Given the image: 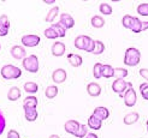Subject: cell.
Masks as SVG:
<instances>
[{
    "mask_svg": "<svg viewBox=\"0 0 148 138\" xmlns=\"http://www.w3.org/2000/svg\"><path fill=\"white\" fill-rule=\"evenodd\" d=\"M123 97H124V103L127 107H134L137 102V95L134 88H128Z\"/></svg>",
    "mask_w": 148,
    "mask_h": 138,
    "instance_id": "cell-4",
    "label": "cell"
},
{
    "mask_svg": "<svg viewBox=\"0 0 148 138\" xmlns=\"http://www.w3.org/2000/svg\"><path fill=\"white\" fill-rule=\"evenodd\" d=\"M140 91H141V96L143 97V100L148 101V84L143 83L140 85Z\"/></svg>",
    "mask_w": 148,
    "mask_h": 138,
    "instance_id": "cell-37",
    "label": "cell"
},
{
    "mask_svg": "<svg viewBox=\"0 0 148 138\" xmlns=\"http://www.w3.org/2000/svg\"><path fill=\"white\" fill-rule=\"evenodd\" d=\"M137 13L142 17H147L148 16V3L140 4L137 6Z\"/></svg>",
    "mask_w": 148,
    "mask_h": 138,
    "instance_id": "cell-32",
    "label": "cell"
},
{
    "mask_svg": "<svg viewBox=\"0 0 148 138\" xmlns=\"http://www.w3.org/2000/svg\"><path fill=\"white\" fill-rule=\"evenodd\" d=\"M58 13H59V7L58 6H54V7H52V9L48 11L47 13V17H46V22L47 23H52L57 17H58Z\"/></svg>",
    "mask_w": 148,
    "mask_h": 138,
    "instance_id": "cell-22",
    "label": "cell"
},
{
    "mask_svg": "<svg viewBox=\"0 0 148 138\" xmlns=\"http://www.w3.org/2000/svg\"><path fill=\"white\" fill-rule=\"evenodd\" d=\"M53 0H45V4H53Z\"/></svg>",
    "mask_w": 148,
    "mask_h": 138,
    "instance_id": "cell-45",
    "label": "cell"
},
{
    "mask_svg": "<svg viewBox=\"0 0 148 138\" xmlns=\"http://www.w3.org/2000/svg\"><path fill=\"white\" fill-rule=\"evenodd\" d=\"M141 60V52L134 47H130L125 50V55H124V64L128 66H136L140 64Z\"/></svg>",
    "mask_w": 148,
    "mask_h": 138,
    "instance_id": "cell-1",
    "label": "cell"
},
{
    "mask_svg": "<svg viewBox=\"0 0 148 138\" xmlns=\"http://www.w3.org/2000/svg\"><path fill=\"white\" fill-rule=\"evenodd\" d=\"M38 111H36V108H24V117L25 119L29 121V122H33L38 119Z\"/></svg>",
    "mask_w": 148,
    "mask_h": 138,
    "instance_id": "cell-17",
    "label": "cell"
},
{
    "mask_svg": "<svg viewBox=\"0 0 148 138\" xmlns=\"http://www.w3.org/2000/svg\"><path fill=\"white\" fill-rule=\"evenodd\" d=\"M7 138H21V137L16 130H10V131L7 132Z\"/></svg>",
    "mask_w": 148,
    "mask_h": 138,
    "instance_id": "cell-40",
    "label": "cell"
},
{
    "mask_svg": "<svg viewBox=\"0 0 148 138\" xmlns=\"http://www.w3.org/2000/svg\"><path fill=\"white\" fill-rule=\"evenodd\" d=\"M143 30H148V20L142 22V31Z\"/></svg>",
    "mask_w": 148,
    "mask_h": 138,
    "instance_id": "cell-43",
    "label": "cell"
},
{
    "mask_svg": "<svg viewBox=\"0 0 148 138\" xmlns=\"http://www.w3.org/2000/svg\"><path fill=\"white\" fill-rule=\"evenodd\" d=\"M114 77L116 79H124L128 77V70L123 67H117L114 69Z\"/></svg>",
    "mask_w": 148,
    "mask_h": 138,
    "instance_id": "cell-28",
    "label": "cell"
},
{
    "mask_svg": "<svg viewBox=\"0 0 148 138\" xmlns=\"http://www.w3.org/2000/svg\"><path fill=\"white\" fill-rule=\"evenodd\" d=\"M0 27H3L5 29H10V20L6 14H1L0 16Z\"/></svg>",
    "mask_w": 148,
    "mask_h": 138,
    "instance_id": "cell-35",
    "label": "cell"
},
{
    "mask_svg": "<svg viewBox=\"0 0 148 138\" xmlns=\"http://www.w3.org/2000/svg\"><path fill=\"white\" fill-rule=\"evenodd\" d=\"M24 90L28 94H35V92H38L39 86L35 82H27L24 84Z\"/></svg>",
    "mask_w": 148,
    "mask_h": 138,
    "instance_id": "cell-24",
    "label": "cell"
},
{
    "mask_svg": "<svg viewBox=\"0 0 148 138\" xmlns=\"http://www.w3.org/2000/svg\"><path fill=\"white\" fill-rule=\"evenodd\" d=\"M99 10H100V12H101L102 14H105V16H110V14H112V11H113L112 7H111L108 4H106V3L100 4Z\"/></svg>",
    "mask_w": 148,
    "mask_h": 138,
    "instance_id": "cell-31",
    "label": "cell"
},
{
    "mask_svg": "<svg viewBox=\"0 0 148 138\" xmlns=\"http://www.w3.org/2000/svg\"><path fill=\"white\" fill-rule=\"evenodd\" d=\"M134 19H135V17L130 16V14H125V16L122 18L123 27L127 28V29H130V30H131V27H132V24H134Z\"/></svg>",
    "mask_w": 148,
    "mask_h": 138,
    "instance_id": "cell-25",
    "label": "cell"
},
{
    "mask_svg": "<svg viewBox=\"0 0 148 138\" xmlns=\"http://www.w3.org/2000/svg\"><path fill=\"white\" fill-rule=\"evenodd\" d=\"M0 50H1V45H0Z\"/></svg>",
    "mask_w": 148,
    "mask_h": 138,
    "instance_id": "cell-47",
    "label": "cell"
},
{
    "mask_svg": "<svg viewBox=\"0 0 148 138\" xmlns=\"http://www.w3.org/2000/svg\"><path fill=\"white\" fill-rule=\"evenodd\" d=\"M146 126H147V132H148V119H147V121H146Z\"/></svg>",
    "mask_w": 148,
    "mask_h": 138,
    "instance_id": "cell-46",
    "label": "cell"
},
{
    "mask_svg": "<svg viewBox=\"0 0 148 138\" xmlns=\"http://www.w3.org/2000/svg\"><path fill=\"white\" fill-rule=\"evenodd\" d=\"M90 40L89 36H86V35H81V36H77V37L75 39V47L77 49H82L84 50L86 47H87V43L88 41Z\"/></svg>",
    "mask_w": 148,
    "mask_h": 138,
    "instance_id": "cell-15",
    "label": "cell"
},
{
    "mask_svg": "<svg viewBox=\"0 0 148 138\" xmlns=\"http://www.w3.org/2000/svg\"><path fill=\"white\" fill-rule=\"evenodd\" d=\"M87 126L92 128V130H95V131H98V130L101 128L102 126V121L99 120L97 117H94V115L92 114L89 118H88V121H87Z\"/></svg>",
    "mask_w": 148,
    "mask_h": 138,
    "instance_id": "cell-12",
    "label": "cell"
},
{
    "mask_svg": "<svg viewBox=\"0 0 148 138\" xmlns=\"http://www.w3.org/2000/svg\"><path fill=\"white\" fill-rule=\"evenodd\" d=\"M131 31L135 33V34H138V33L142 31V22L140 20V18L135 17L134 24H132V27H131Z\"/></svg>",
    "mask_w": 148,
    "mask_h": 138,
    "instance_id": "cell-30",
    "label": "cell"
},
{
    "mask_svg": "<svg viewBox=\"0 0 148 138\" xmlns=\"http://www.w3.org/2000/svg\"><path fill=\"white\" fill-rule=\"evenodd\" d=\"M84 138H99V137H98V135H97V133H94V132H89V133H88Z\"/></svg>",
    "mask_w": 148,
    "mask_h": 138,
    "instance_id": "cell-42",
    "label": "cell"
},
{
    "mask_svg": "<svg viewBox=\"0 0 148 138\" xmlns=\"http://www.w3.org/2000/svg\"><path fill=\"white\" fill-rule=\"evenodd\" d=\"M138 73H140V76L145 79V81L148 82V69H140Z\"/></svg>",
    "mask_w": 148,
    "mask_h": 138,
    "instance_id": "cell-39",
    "label": "cell"
},
{
    "mask_svg": "<svg viewBox=\"0 0 148 138\" xmlns=\"http://www.w3.org/2000/svg\"><path fill=\"white\" fill-rule=\"evenodd\" d=\"M102 64L101 63H97L94 65V67H93V76H94V78H97V79H99V78H102Z\"/></svg>",
    "mask_w": 148,
    "mask_h": 138,
    "instance_id": "cell-29",
    "label": "cell"
},
{
    "mask_svg": "<svg viewBox=\"0 0 148 138\" xmlns=\"http://www.w3.org/2000/svg\"><path fill=\"white\" fill-rule=\"evenodd\" d=\"M5 127H6V119H5V115H4L3 111L0 109V136L3 135Z\"/></svg>",
    "mask_w": 148,
    "mask_h": 138,
    "instance_id": "cell-38",
    "label": "cell"
},
{
    "mask_svg": "<svg viewBox=\"0 0 148 138\" xmlns=\"http://www.w3.org/2000/svg\"><path fill=\"white\" fill-rule=\"evenodd\" d=\"M59 23H60L65 29H71L73 25H75V20H73V18L69 13H62Z\"/></svg>",
    "mask_w": 148,
    "mask_h": 138,
    "instance_id": "cell-10",
    "label": "cell"
},
{
    "mask_svg": "<svg viewBox=\"0 0 148 138\" xmlns=\"http://www.w3.org/2000/svg\"><path fill=\"white\" fill-rule=\"evenodd\" d=\"M21 89L17 88V86H12V88H10L9 92H7V99H9L10 101H17L19 97H21Z\"/></svg>",
    "mask_w": 148,
    "mask_h": 138,
    "instance_id": "cell-20",
    "label": "cell"
},
{
    "mask_svg": "<svg viewBox=\"0 0 148 138\" xmlns=\"http://www.w3.org/2000/svg\"><path fill=\"white\" fill-rule=\"evenodd\" d=\"M22 45L23 46H27V47H35L38 46L41 39L39 35H35V34H30V35H24L22 37Z\"/></svg>",
    "mask_w": 148,
    "mask_h": 138,
    "instance_id": "cell-5",
    "label": "cell"
},
{
    "mask_svg": "<svg viewBox=\"0 0 148 138\" xmlns=\"http://www.w3.org/2000/svg\"><path fill=\"white\" fill-rule=\"evenodd\" d=\"M23 67L28 71V72H32V73H36L39 71V59L38 56L32 54V55H28L25 59L23 60Z\"/></svg>",
    "mask_w": 148,
    "mask_h": 138,
    "instance_id": "cell-3",
    "label": "cell"
},
{
    "mask_svg": "<svg viewBox=\"0 0 148 138\" xmlns=\"http://www.w3.org/2000/svg\"><path fill=\"white\" fill-rule=\"evenodd\" d=\"M87 132H88V126L87 125H81L78 132L75 135V137H77V138H84L88 135Z\"/></svg>",
    "mask_w": 148,
    "mask_h": 138,
    "instance_id": "cell-36",
    "label": "cell"
},
{
    "mask_svg": "<svg viewBox=\"0 0 148 138\" xmlns=\"http://www.w3.org/2000/svg\"><path fill=\"white\" fill-rule=\"evenodd\" d=\"M79 127H81V124L77 120H68L65 122V125H64L65 131L68 133H70V135H73V136L78 132Z\"/></svg>",
    "mask_w": 148,
    "mask_h": 138,
    "instance_id": "cell-9",
    "label": "cell"
},
{
    "mask_svg": "<svg viewBox=\"0 0 148 138\" xmlns=\"http://www.w3.org/2000/svg\"><path fill=\"white\" fill-rule=\"evenodd\" d=\"M65 45L63 42H54L52 45V54L54 56H62L65 53Z\"/></svg>",
    "mask_w": 148,
    "mask_h": 138,
    "instance_id": "cell-14",
    "label": "cell"
},
{
    "mask_svg": "<svg viewBox=\"0 0 148 138\" xmlns=\"http://www.w3.org/2000/svg\"><path fill=\"white\" fill-rule=\"evenodd\" d=\"M43 34H45V36L47 39H49V40H54V39H57V37H59V36L57 35V33L53 30V29H52L51 27L49 28H47L45 31H43Z\"/></svg>",
    "mask_w": 148,
    "mask_h": 138,
    "instance_id": "cell-34",
    "label": "cell"
},
{
    "mask_svg": "<svg viewBox=\"0 0 148 138\" xmlns=\"http://www.w3.org/2000/svg\"><path fill=\"white\" fill-rule=\"evenodd\" d=\"M9 34V29H5L3 27H0V36H6Z\"/></svg>",
    "mask_w": 148,
    "mask_h": 138,
    "instance_id": "cell-41",
    "label": "cell"
},
{
    "mask_svg": "<svg viewBox=\"0 0 148 138\" xmlns=\"http://www.w3.org/2000/svg\"><path fill=\"white\" fill-rule=\"evenodd\" d=\"M45 95L47 99H54L58 95V86L57 85H49L45 90Z\"/></svg>",
    "mask_w": 148,
    "mask_h": 138,
    "instance_id": "cell-23",
    "label": "cell"
},
{
    "mask_svg": "<svg viewBox=\"0 0 148 138\" xmlns=\"http://www.w3.org/2000/svg\"><path fill=\"white\" fill-rule=\"evenodd\" d=\"M112 90L121 96H124L125 91L128 90V82H125L124 79H116L112 83Z\"/></svg>",
    "mask_w": 148,
    "mask_h": 138,
    "instance_id": "cell-6",
    "label": "cell"
},
{
    "mask_svg": "<svg viewBox=\"0 0 148 138\" xmlns=\"http://www.w3.org/2000/svg\"><path fill=\"white\" fill-rule=\"evenodd\" d=\"M48 138H60V137H59L58 135H51Z\"/></svg>",
    "mask_w": 148,
    "mask_h": 138,
    "instance_id": "cell-44",
    "label": "cell"
},
{
    "mask_svg": "<svg viewBox=\"0 0 148 138\" xmlns=\"http://www.w3.org/2000/svg\"><path fill=\"white\" fill-rule=\"evenodd\" d=\"M102 77L103 78H112L114 77V69L111 66V65H102Z\"/></svg>",
    "mask_w": 148,
    "mask_h": 138,
    "instance_id": "cell-21",
    "label": "cell"
},
{
    "mask_svg": "<svg viewBox=\"0 0 148 138\" xmlns=\"http://www.w3.org/2000/svg\"><path fill=\"white\" fill-rule=\"evenodd\" d=\"M66 78H68V73H66V71L64 69H57L52 73V79H53V82L56 84L64 83L66 81Z\"/></svg>",
    "mask_w": 148,
    "mask_h": 138,
    "instance_id": "cell-7",
    "label": "cell"
},
{
    "mask_svg": "<svg viewBox=\"0 0 148 138\" xmlns=\"http://www.w3.org/2000/svg\"><path fill=\"white\" fill-rule=\"evenodd\" d=\"M0 75L4 79H18L22 76V70L14 65H4L0 70Z\"/></svg>",
    "mask_w": 148,
    "mask_h": 138,
    "instance_id": "cell-2",
    "label": "cell"
},
{
    "mask_svg": "<svg viewBox=\"0 0 148 138\" xmlns=\"http://www.w3.org/2000/svg\"><path fill=\"white\" fill-rule=\"evenodd\" d=\"M138 119H140V114H138V113H136V112H130V113H128V114L124 117L123 121H124L125 125H132V124H135V122H137Z\"/></svg>",
    "mask_w": 148,
    "mask_h": 138,
    "instance_id": "cell-16",
    "label": "cell"
},
{
    "mask_svg": "<svg viewBox=\"0 0 148 138\" xmlns=\"http://www.w3.org/2000/svg\"><path fill=\"white\" fill-rule=\"evenodd\" d=\"M51 28L57 33V35L59 37H64L65 34H66V29L60 24V23H56V24H52Z\"/></svg>",
    "mask_w": 148,
    "mask_h": 138,
    "instance_id": "cell-26",
    "label": "cell"
},
{
    "mask_svg": "<svg viewBox=\"0 0 148 138\" xmlns=\"http://www.w3.org/2000/svg\"><path fill=\"white\" fill-rule=\"evenodd\" d=\"M10 53L14 59H17V60H24L27 58V52L23 46H18V45L13 46L10 50Z\"/></svg>",
    "mask_w": 148,
    "mask_h": 138,
    "instance_id": "cell-8",
    "label": "cell"
},
{
    "mask_svg": "<svg viewBox=\"0 0 148 138\" xmlns=\"http://www.w3.org/2000/svg\"><path fill=\"white\" fill-rule=\"evenodd\" d=\"M103 50H105V45H103V42H101V41H95V49H94L93 54H95V55L102 54Z\"/></svg>",
    "mask_w": 148,
    "mask_h": 138,
    "instance_id": "cell-33",
    "label": "cell"
},
{
    "mask_svg": "<svg viewBox=\"0 0 148 138\" xmlns=\"http://www.w3.org/2000/svg\"><path fill=\"white\" fill-rule=\"evenodd\" d=\"M39 105V101L36 99V96H27L23 101V108H36Z\"/></svg>",
    "mask_w": 148,
    "mask_h": 138,
    "instance_id": "cell-19",
    "label": "cell"
},
{
    "mask_svg": "<svg viewBox=\"0 0 148 138\" xmlns=\"http://www.w3.org/2000/svg\"><path fill=\"white\" fill-rule=\"evenodd\" d=\"M93 115H94V117H97L99 120L103 121V120H106V119L110 117V112H108V109H107L106 107L100 106V107H97V108L94 109Z\"/></svg>",
    "mask_w": 148,
    "mask_h": 138,
    "instance_id": "cell-11",
    "label": "cell"
},
{
    "mask_svg": "<svg viewBox=\"0 0 148 138\" xmlns=\"http://www.w3.org/2000/svg\"><path fill=\"white\" fill-rule=\"evenodd\" d=\"M87 91H88V94H89L90 96L97 97L101 94V86L98 83L92 82V83H89L87 85Z\"/></svg>",
    "mask_w": 148,
    "mask_h": 138,
    "instance_id": "cell-13",
    "label": "cell"
},
{
    "mask_svg": "<svg viewBox=\"0 0 148 138\" xmlns=\"http://www.w3.org/2000/svg\"><path fill=\"white\" fill-rule=\"evenodd\" d=\"M68 60H69L70 65H71V66H73V67H78L83 63L82 56L78 55V54H72V53L68 54Z\"/></svg>",
    "mask_w": 148,
    "mask_h": 138,
    "instance_id": "cell-18",
    "label": "cell"
},
{
    "mask_svg": "<svg viewBox=\"0 0 148 138\" xmlns=\"http://www.w3.org/2000/svg\"><path fill=\"white\" fill-rule=\"evenodd\" d=\"M90 23H92V27H94V28H102L103 25H105V19L97 14V16L92 17Z\"/></svg>",
    "mask_w": 148,
    "mask_h": 138,
    "instance_id": "cell-27",
    "label": "cell"
}]
</instances>
